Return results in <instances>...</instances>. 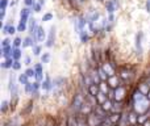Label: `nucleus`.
Wrapping results in <instances>:
<instances>
[{
  "label": "nucleus",
  "mask_w": 150,
  "mask_h": 126,
  "mask_svg": "<svg viewBox=\"0 0 150 126\" xmlns=\"http://www.w3.org/2000/svg\"><path fill=\"white\" fill-rule=\"evenodd\" d=\"M149 109H150V100H149L148 97L142 99V100H140V101H136V103H133V111H134L136 113L138 114V116L148 113Z\"/></svg>",
  "instance_id": "obj_1"
},
{
  "label": "nucleus",
  "mask_w": 150,
  "mask_h": 126,
  "mask_svg": "<svg viewBox=\"0 0 150 126\" xmlns=\"http://www.w3.org/2000/svg\"><path fill=\"white\" fill-rule=\"evenodd\" d=\"M84 103H86V100H84L82 93H76V95L74 96V100H73V109H75V112H80V109H82V106Z\"/></svg>",
  "instance_id": "obj_2"
},
{
  "label": "nucleus",
  "mask_w": 150,
  "mask_h": 126,
  "mask_svg": "<svg viewBox=\"0 0 150 126\" xmlns=\"http://www.w3.org/2000/svg\"><path fill=\"white\" fill-rule=\"evenodd\" d=\"M124 99H125V87L120 85L119 88L113 89V100L116 103H121Z\"/></svg>",
  "instance_id": "obj_3"
},
{
  "label": "nucleus",
  "mask_w": 150,
  "mask_h": 126,
  "mask_svg": "<svg viewBox=\"0 0 150 126\" xmlns=\"http://www.w3.org/2000/svg\"><path fill=\"white\" fill-rule=\"evenodd\" d=\"M107 83H108V85L111 87V89H116V88H119L120 85H121V79H120L119 76H111L108 77V80H107Z\"/></svg>",
  "instance_id": "obj_4"
},
{
  "label": "nucleus",
  "mask_w": 150,
  "mask_h": 126,
  "mask_svg": "<svg viewBox=\"0 0 150 126\" xmlns=\"http://www.w3.org/2000/svg\"><path fill=\"white\" fill-rule=\"evenodd\" d=\"M55 41V26H52L47 34V39H46V47H52L54 45Z\"/></svg>",
  "instance_id": "obj_5"
},
{
  "label": "nucleus",
  "mask_w": 150,
  "mask_h": 126,
  "mask_svg": "<svg viewBox=\"0 0 150 126\" xmlns=\"http://www.w3.org/2000/svg\"><path fill=\"white\" fill-rule=\"evenodd\" d=\"M101 67H103V70L105 71V74L108 75V77L111 76H115L116 75V71H115V67L112 66L109 62H104L103 64H101Z\"/></svg>",
  "instance_id": "obj_6"
},
{
  "label": "nucleus",
  "mask_w": 150,
  "mask_h": 126,
  "mask_svg": "<svg viewBox=\"0 0 150 126\" xmlns=\"http://www.w3.org/2000/svg\"><path fill=\"white\" fill-rule=\"evenodd\" d=\"M33 9H30V8H28V7H25V8H23L21 9V12H20V23H28V20H29V15H30V12Z\"/></svg>",
  "instance_id": "obj_7"
},
{
  "label": "nucleus",
  "mask_w": 150,
  "mask_h": 126,
  "mask_svg": "<svg viewBox=\"0 0 150 126\" xmlns=\"http://www.w3.org/2000/svg\"><path fill=\"white\" fill-rule=\"evenodd\" d=\"M9 91L11 93H12L13 97H16L17 96V83H16V77L15 75H12L9 79Z\"/></svg>",
  "instance_id": "obj_8"
},
{
  "label": "nucleus",
  "mask_w": 150,
  "mask_h": 126,
  "mask_svg": "<svg viewBox=\"0 0 150 126\" xmlns=\"http://www.w3.org/2000/svg\"><path fill=\"white\" fill-rule=\"evenodd\" d=\"M87 92H88V95H90L91 97H96V96H98V93L100 92V89H99V84L92 83L91 85H88V87H87Z\"/></svg>",
  "instance_id": "obj_9"
},
{
  "label": "nucleus",
  "mask_w": 150,
  "mask_h": 126,
  "mask_svg": "<svg viewBox=\"0 0 150 126\" xmlns=\"http://www.w3.org/2000/svg\"><path fill=\"white\" fill-rule=\"evenodd\" d=\"M13 45H11V46H7V47H1V53H3V57L5 58V59H8V58H12L13 55Z\"/></svg>",
  "instance_id": "obj_10"
},
{
  "label": "nucleus",
  "mask_w": 150,
  "mask_h": 126,
  "mask_svg": "<svg viewBox=\"0 0 150 126\" xmlns=\"http://www.w3.org/2000/svg\"><path fill=\"white\" fill-rule=\"evenodd\" d=\"M36 46V41L32 36H28L23 39V47H33Z\"/></svg>",
  "instance_id": "obj_11"
},
{
  "label": "nucleus",
  "mask_w": 150,
  "mask_h": 126,
  "mask_svg": "<svg viewBox=\"0 0 150 126\" xmlns=\"http://www.w3.org/2000/svg\"><path fill=\"white\" fill-rule=\"evenodd\" d=\"M128 121H129V125H138V114L132 111L128 114Z\"/></svg>",
  "instance_id": "obj_12"
},
{
  "label": "nucleus",
  "mask_w": 150,
  "mask_h": 126,
  "mask_svg": "<svg viewBox=\"0 0 150 126\" xmlns=\"http://www.w3.org/2000/svg\"><path fill=\"white\" fill-rule=\"evenodd\" d=\"M52 87H53L52 79H50L49 76H46L44 82L41 83V89H44V91H50V89H52Z\"/></svg>",
  "instance_id": "obj_13"
},
{
  "label": "nucleus",
  "mask_w": 150,
  "mask_h": 126,
  "mask_svg": "<svg viewBox=\"0 0 150 126\" xmlns=\"http://www.w3.org/2000/svg\"><path fill=\"white\" fill-rule=\"evenodd\" d=\"M121 113H116V112H113V113H111L108 116V118L111 120V122L113 125H119V122H120V120H121Z\"/></svg>",
  "instance_id": "obj_14"
},
{
  "label": "nucleus",
  "mask_w": 150,
  "mask_h": 126,
  "mask_svg": "<svg viewBox=\"0 0 150 126\" xmlns=\"http://www.w3.org/2000/svg\"><path fill=\"white\" fill-rule=\"evenodd\" d=\"M141 39H142V33H138L136 36V49H137L138 54H142V44H141Z\"/></svg>",
  "instance_id": "obj_15"
},
{
  "label": "nucleus",
  "mask_w": 150,
  "mask_h": 126,
  "mask_svg": "<svg viewBox=\"0 0 150 126\" xmlns=\"http://www.w3.org/2000/svg\"><path fill=\"white\" fill-rule=\"evenodd\" d=\"M34 70H36L37 82H41V80H42V77H44V71H42V66H41V63L36 64V66H34Z\"/></svg>",
  "instance_id": "obj_16"
},
{
  "label": "nucleus",
  "mask_w": 150,
  "mask_h": 126,
  "mask_svg": "<svg viewBox=\"0 0 150 126\" xmlns=\"http://www.w3.org/2000/svg\"><path fill=\"white\" fill-rule=\"evenodd\" d=\"M95 99H96V103H98L99 105H103V104L105 103V101L108 100L109 97L105 95V93H103V92H99V93H98V96H96Z\"/></svg>",
  "instance_id": "obj_17"
},
{
  "label": "nucleus",
  "mask_w": 150,
  "mask_h": 126,
  "mask_svg": "<svg viewBox=\"0 0 150 126\" xmlns=\"http://www.w3.org/2000/svg\"><path fill=\"white\" fill-rule=\"evenodd\" d=\"M116 4H115L112 0H108V1L105 3V9H107V12L109 13V15H113V12H115V9H116Z\"/></svg>",
  "instance_id": "obj_18"
},
{
  "label": "nucleus",
  "mask_w": 150,
  "mask_h": 126,
  "mask_svg": "<svg viewBox=\"0 0 150 126\" xmlns=\"http://www.w3.org/2000/svg\"><path fill=\"white\" fill-rule=\"evenodd\" d=\"M138 91L141 93H144L145 96H148V93L150 92V84L149 83H142V84L138 85Z\"/></svg>",
  "instance_id": "obj_19"
},
{
  "label": "nucleus",
  "mask_w": 150,
  "mask_h": 126,
  "mask_svg": "<svg viewBox=\"0 0 150 126\" xmlns=\"http://www.w3.org/2000/svg\"><path fill=\"white\" fill-rule=\"evenodd\" d=\"M99 89H100V92L105 93V95H108V93L111 92V87L108 85L107 82H100V84H99Z\"/></svg>",
  "instance_id": "obj_20"
},
{
  "label": "nucleus",
  "mask_w": 150,
  "mask_h": 126,
  "mask_svg": "<svg viewBox=\"0 0 150 126\" xmlns=\"http://www.w3.org/2000/svg\"><path fill=\"white\" fill-rule=\"evenodd\" d=\"M100 106L103 108V111L105 112V113L107 112H112V109H113V103H112L111 99H108V100H107L105 103H104L103 105H100Z\"/></svg>",
  "instance_id": "obj_21"
},
{
  "label": "nucleus",
  "mask_w": 150,
  "mask_h": 126,
  "mask_svg": "<svg viewBox=\"0 0 150 126\" xmlns=\"http://www.w3.org/2000/svg\"><path fill=\"white\" fill-rule=\"evenodd\" d=\"M130 76H132V74H130L129 70H121L120 71V79L122 82H128V79H130Z\"/></svg>",
  "instance_id": "obj_22"
},
{
  "label": "nucleus",
  "mask_w": 150,
  "mask_h": 126,
  "mask_svg": "<svg viewBox=\"0 0 150 126\" xmlns=\"http://www.w3.org/2000/svg\"><path fill=\"white\" fill-rule=\"evenodd\" d=\"M45 37H46V34H45V30L42 26H38V29H37V41L42 42L45 39Z\"/></svg>",
  "instance_id": "obj_23"
},
{
  "label": "nucleus",
  "mask_w": 150,
  "mask_h": 126,
  "mask_svg": "<svg viewBox=\"0 0 150 126\" xmlns=\"http://www.w3.org/2000/svg\"><path fill=\"white\" fill-rule=\"evenodd\" d=\"M13 63H15V59H13V58H8V59H5L4 62L1 63V68H12Z\"/></svg>",
  "instance_id": "obj_24"
},
{
  "label": "nucleus",
  "mask_w": 150,
  "mask_h": 126,
  "mask_svg": "<svg viewBox=\"0 0 150 126\" xmlns=\"http://www.w3.org/2000/svg\"><path fill=\"white\" fill-rule=\"evenodd\" d=\"M98 74H99V76H100L101 82H107V80H108V75L105 74V71L103 70V67H101V66L98 68Z\"/></svg>",
  "instance_id": "obj_25"
},
{
  "label": "nucleus",
  "mask_w": 150,
  "mask_h": 126,
  "mask_svg": "<svg viewBox=\"0 0 150 126\" xmlns=\"http://www.w3.org/2000/svg\"><path fill=\"white\" fill-rule=\"evenodd\" d=\"M21 55H23V53H21L20 47H15V49H13V55H12L13 59H15V61H20Z\"/></svg>",
  "instance_id": "obj_26"
},
{
  "label": "nucleus",
  "mask_w": 150,
  "mask_h": 126,
  "mask_svg": "<svg viewBox=\"0 0 150 126\" xmlns=\"http://www.w3.org/2000/svg\"><path fill=\"white\" fill-rule=\"evenodd\" d=\"M146 96L144 95V93H141L140 91H136L134 92V95H133V103H136V101H140V100H142V99H145Z\"/></svg>",
  "instance_id": "obj_27"
},
{
  "label": "nucleus",
  "mask_w": 150,
  "mask_h": 126,
  "mask_svg": "<svg viewBox=\"0 0 150 126\" xmlns=\"http://www.w3.org/2000/svg\"><path fill=\"white\" fill-rule=\"evenodd\" d=\"M18 83H20V84H23V85H26L29 83V77L26 76L25 72H24V74H21L20 76H18Z\"/></svg>",
  "instance_id": "obj_28"
},
{
  "label": "nucleus",
  "mask_w": 150,
  "mask_h": 126,
  "mask_svg": "<svg viewBox=\"0 0 150 126\" xmlns=\"http://www.w3.org/2000/svg\"><path fill=\"white\" fill-rule=\"evenodd\" d=\"M91 77H92V82L95 83V84H100V76H99V74H98V71H93L92 74H91Z\"/></svg>",
  "instance_id": "obj_29"
},
{
  "label": "nucleus",
  "mask_w": 150,
  "mask_h": 126,
  "mask_svg": "<svg viewBox=\"0 0 150 126\" xmlns=\"http://www.w3.org/2000/svg\"><path fill=\"white\" fill-rule=\"evenodd\" d=\"M149 113H145V114H141V116H138V125H144V122L148 121L149 120Z\"/></svg>",
  "instance_id": "obj_30"
},
{
  "label": "nucleus",
  "mask_w": 150,
  "mask_h": 126,
  "mask_svg": "<svg viewBox=\"0 0 150 126\" xmlns=\"http://www.w3.org/2000/svg\"><path fill=\"white\" fill-rule=\"evenodd\" d=\"M41 62L42 63H49L50 62V54L49 53H44L41 55Z\"/></svg>",
  "instance_id": "obj_31"
},
{
  "label": "nucleus",
  "mask_w": 150,
  "mask_h": 126,
  "mask_svg": "<svg viewBox=\"0 0 150 126\" xmlns=\"http://www.w3.org/2000/svg\"><path fill=\"white\" fill-rule=\"evenodd\" d=\"M8 104H9V103H8L7 100H3L1 101V106H0V109H1L3 113H5V112L8 111Z\"/></svg>",
  "instance_id": "obj_32"
},
{
  "label": "nucleus",
  "mask_w": 150,
  "mask_h": 126,
  "mask_svg": "<svg viewBox=\"0 0 150 126\" xmlns=\"http://www.w3.org/2000/svg\"><path fill=\"white\" fill-rule=\"evenodd\" d=\"M21 45H23V39L18 38V37H16V38L13 39V47H20Z\"/></svg>",
  "instance_id": "obj_33"
},
{
  "label": "nucleus",
  "mask_w": 150,
  "mask_h": 126,
  "mask_svg": "<svg viewBox=\"0 0 150 126\" xmlns=\"http://www.w3.org/2000/svg\"><path fill=\"white\" fill-rule=\"evenodd\" d=\"M80 39H82V42H87L88 41V38H90V37H88V34L86 33V30H83V32H80Z\"/></svg>",
  "instance_id": "obj_34"
},
{
  "label": "nucleus",
  "mask_w": 150,
  "mask_h": 126,
  "mask_svg": "<svg viewBox=\"0 0 150 126\" xmlns=\"http://www.w3.org/2000/svg\"><path fill=\"white\" fill-rule=\"evenodd\" d=\"M41 8H42V5L40 4V3H34V5L32 7V9H33L34 12L38 13V12H41Z\"/></svg>",
  "instance_id": "obj_35"
},
{
  "label": "nucleus",
  "mask_w": 150,
  "mask_h": 126,
  "mask_svg": "<svg viewBox=\"0 0 150 126\" xmlns=\"http://www.w3.org/2000/svg\"><path fill=\"white\" fill-rule=\"evenodd\" d=\"M9 1L8 0H0V9H7Z\"/></svg>",
  "instance_id": "obj_36"
},
{
  "label": "nucleus",
  "mask_w": 150,
  "mask_h": 126,
  "mask_svg": "<svg viewBox=\"0 0 150 126\" xmlns=\"http://www.w3.org/2000/svg\"><path fill=\"white\" fill-rule=\"evenodd\" d=\"M26 30V24L25 23H20L17 26V32H25Z\"/></svg>",
  "instance_id": "obj_37"
},
{
  "label": "nucleus",
  "mask_w": 150,
  "mask_h": 126,
  "mask_svg": "<svg viewBox=\"0 0 150 126\" xmlns=\"http://www.w3.org/2000/svg\"><path fill=\"white\" fill-rule=\"evenodd\" d=\"M50 20H53L52 13H45V15L42 16V21H50Z\"/></svg>",
  "instance_id": "obj_38"
},
{
  "label": "nucleus",
  "mask_w": 150,
  "mask_h": 126,
  "mask_svg": "<svg viewBox=\"0 0 150 126\" xmlns=\"http://www.w3.org/2000/svg\"><path fill=\"white\" fill-rule=\"evenodd\" d=\"M33 54L34 55H40V54H41V46H38V45L33 46Z\"/></svg>",
  "instance_id": "obj_39"
},
{
  "label": "nucleus",
  "mask_w": 150,
  "mask_h": 126,
  "mask_svg": "<svg viewBox=\"0 0 150 126\" xmlns=\"http://www.w3.org/2000/svg\"><path fill=\"white\" fill-rule=\"evenodd\" d=\"M15 71H18V70L21 68V63H20V61H15V63H13V67H12Z\"/></svg>",
  "instance_id": "obj_40"
},
{
  "label": "nucleus",
  "mask_w": 150,
  "mask_h": 126,
  "mask_svg": "<svg viewBox=\"0 0 150 126\" xmlns=\"http://www.w3.org/2000/svg\"><path fill=\"white\" fill-rule=\"evenodd\" d=\"M7 46H11V41L8 38H4L1 41V47H7Z\"/></svg>",
  "instance_id": "obj_41"
},
{
  "label": "nucleus",
  "mask_w": 150,
  "mask_h": 126,
  "mask_svg": "<svg viewBox=\"0 0 150 126\" xmlns=\"http://www.w3.org/2000/svg\"><path fill=\"white\" fill-rule=\"evenodd\" d=\"M24 3H25V5H26V7H33V5H34V3H36V1H34V0H24Z\"/></svg>",
  "instance_id": "obj_42"
},
{
  "label": "nucleus",
  "mask_w": 150,
  "mask_h": 126,
  "mask_svg": "<svg viewBox=\"0 0 150 126\" xmlns=\"http://www.w3.org/2000/svg\"><path fill=\"white\" fill-rule=\"evenodd\" d=\"M16 32H17V28H15L13 25L9 26V30H8V34H15Z\"/></svg>",
  "instance_id": "obj_43"
},
{
  "label": "nucleus",
  "mask_w": 150,
  "mask_h": 126,
  "mask_svg": "<svg viewBox=\"0 0 150 126\" xmlns=\"http://www.w3.org/2000/svg\"><path fill=\"white\" fill-rule=\"evenodd\" d=\"M5 12H7V9H0V21L4 20V17H5Z\"/></svg>",
  "instance_id": "obj_44"
},
{
  "label": "nucleus",
  "mask_w": 150,
  "mask_h": 126,
  "mask_svg": "<svg viewBox=\"0 0 150 126\" xmlns=\"http://www.w3.org/2000/svg\"><path fill=\"white\" fill-rule=\"evenodd\" d=\"M32 63V59L30 57H25V59H24V64H26V66H29V64Z\"/></svg>",
  "instance_id": "obj_45"
},
{
  "label": "nucleus",
  "mask_w": 150,
  "mask_h": 126,
  "mask_svg": "<svg viewBox=\"0 0 150 126\" xmlns=\"http://www.w3.org/2000/svg\"><path fill=\"white\" fill-rule=\"evenodd\" d=\"M9 24H7V25L3 26V33H8V30H9Z\"/></svg>",
  "instance_id": "obj_46"
},
{
  "label": "nucleus",
  "mask_w": 150,
  "mask_h": 126,
  "mask_svg": "<svg viewBox=\"0 0 150 126\" xmlns=\"http://www.w3.org/2000/svg\"><path fill=\"white\" fill-rule=\"evenodd\" d=\"M146 12L150 13V0H148V1H146Z\"/></svg>",
  "instance_id": "obj_47"
},
{
  "label": "nucleus",
  "mask_w": 150,
  "mask_h": 126,
  "mask_svg": "<svg viewBox=\"0 0 150 126\" xmlns=\"http://www.w3.org/2000/svg\"><path fill=\"white\" fill-rule=\"evenodd\" d=\"M142 126H150V118L148 120V121H145V122H144V125Z\"/></svg>",
  "instance_id": "obj_48"
},
{
  "label": "nucleus",
  "mask_w": 150,
  "mask_h": 126,
  "mask_svg": "<svg viewBox=\"0 0 150 126\" xmlns=\"http://www.w3.org/2000/svg\"><path fill=\"white\" fill-rule=\"evenodd\" d=\"M108 21H109V23H112V21H113V15H109V17H108Z\"/></svg>",
  "instance_id": "obj_49"
},
{
  "label": "nucleus",
  "mask_w": 150,
  "mask_h": 126,
  "mask_svg": "<svg viewBox=\"0 0 150 126\" xmlns=\"http://www.w3.org/2000/svg\"><path fill=\"white\" fill-rule=\"evenodd\" d=\"M38 3H40L41 5H45V0H38Z\"/></svg>",
  "instance_id": "obj_50"
},
{
  "label": "nucleus",
  "mask_w": 150,
  "mask_h": 126,
  "mask_svg": "<svg viewBox=\"0 0 150 126\" xmlns=\"http://www.w3.org/2000/svg\"><path fill=\"white\" fill-rule=\"evenodd\" d=\"M129 126H137V125H129Z\"/></svg>",
  "instance_id": "obj_51"
}]
</instances>
